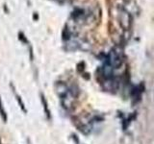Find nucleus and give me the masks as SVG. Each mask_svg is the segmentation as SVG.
Instances as JSON below:
<instances>
[{"label":"nucleus","instance_id":"obj_1","mask_svg":"<svg viewBox=\"0 0 154 144\" xmlns=\"http://www.w3.org/2000/svg\"><path fill=\"white\" fill-rule=\"evenodd\" d=\"M42 102L43 104V107H45V110L46 112V115H47V118L50 119V112H49V110H48V107H47V103H46V100L45 99V97L42 95Z\"/></svg>","mask_w":154,"mask_h":144},{"label":"nucleus","instance_id":"obj_2","mask_svg":"<svg viewBox=\"0 0 154 144\" xmlns=\"http://www.w3.org/2000/svg\"><path fill=\"white\" fill-rule=\"evenodd\" d=\"M0 114H1V116H2V118H3L4 121H6V120H7V117H6V112H5V110H3V106H2L1 99H0Z\"/></svg>","mask_w":154,"mask_h":144},{"label":"nucleus","instance_id":"obj_3","mask_svg":"<svg viewBox=\"0 0 154 144\" xmlns=\"http://www.w3.org/2000/svg\"><path fill=\"white\" fill-rule=\"evenodd\" d=\"M17 101H18V103L21 105V108L23 109V110H24V112H25V108H24V105H23V103L21 102V100L19 99V97H18V96H17Z\"/></svg>","mask_w":154,"mask_h":144}]
</instances>
